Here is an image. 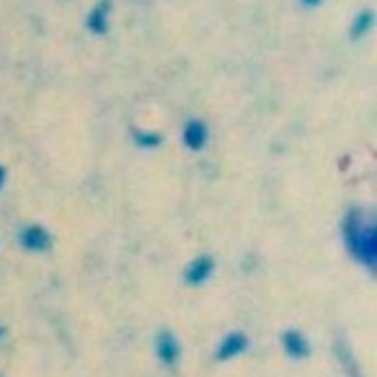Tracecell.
Wrapping results in <instances>:
<instances>
[{
	"label": "cell",
	"instance_id": "obj_1",
	"mask_svg": "<svg viewBox=\"0 0 377 377\" xmlns=\"http://www.w3.org/2000/svg\"><path fill=\"white\" fill-rule=\"evenodd\" d=\"M341 240L344 249L351 256V261H357L359 267H365L367 271L377 269V222L367 209L351 207L347 209V215L341 220Z\"/></svg>",
	"mask_w": 377,
	"mask_h": 377
},
{
	"label": "cell",
	"instance_id": "obj_2",
	"mask_svg": "<svg viewBox=\"0 0 377 377\" xmlns=\"http://www.w3.org/2000/svg\"><path fill=\"white\" fill-rule=\"evenodd\" d=\"M19 246L23 251H29V253H50L55 249V235H52V230L47 225H41V222H29V225H21L19 228Z\"/></svg>",
	"mask_w": 377,
	"mask_h": 377
},
{
	"label": "cell",
	"instance_id": "obj_3",
	"mask_svg": "<svg viewBox=\"0 0 377 377\" xmlns=\"http://www.w3.org/2000/svg\"><path fill=\"white\" fill-rule=\"evenodd\" d=\"M153 351L163 367H179L181 357H184V347L181 338L176 336V331L171 328H160L155 338H153Z\"/></svg>",
	"mask_w": 377,
	"mask_h": 377
},
{
	"label": "cell",
	"instance_id": "obj_4",
	"mask_svg": "<svg viewBox=\"0 0 377 377\" xmlns=\"http://www.w3.org/2000/svg\"><path fill=\"white\" fill-rule=\"evenodd\" d=\"M215 269H218V258L212 253H199L184 267V284L186 287H204L209 279L215 277Z\"/></svg>",
	"mask_w": 377,
	"mask_h": 377
},
{
	"label": "cell",
	"instance_id": "obj_5",
	"mask_svg": "<svg viewBox=\"0 0 377 377\" xmlns=\"http://www.w3.org/2000/svg\"><path fill=\"white\" fill-rule=\"evenodd\" d=\"M249 349H251V336L246 331L235 328V331H228L225 336L220 338L218 349H215V359H218L220 365H225V362L243 357Z\"/></svg>",
	"mask_w": 377,
	"mask_h": 377
},
{
	"label": "cell",
	"instance_id": "obj_6",
	"mask_svg": "<svg viewBox=\"0 0 377 377\" xmlns=\"http://www.w3.org/2000/svg\"><path fill=\"white\" fill-rule=\"evenodd\" d=\"M279 344H282V351L287 354V359H295V362H305L313 354V344H310L308 334L300 328H284L279 336Z\"/></svg>",
	"mask_w": 377,
	"mask_h": 377
},
{
	"label": "cell",
	"instance_id": "obj_7",
	"mask_svg": "<svg viewBox=\"0 0 377 377\" xmlns=\"http://www.w3.org/2000/svg\"><path fill=\"white\" fill-rule=\"evenodd\" d=\"M209 137H212V129L204 119H199V117H191V119L184 122V127H181V142H184V148L188 153H202V150H207L209 145Z\"/></svg>",
	"mask_w": 377,
	"mask_h": 377
},
{
	"label": "cell",
	"instance_id": "obj_8",
	"mask_svg": "<svg viewBox=\"0 0 377 377\" xmlns=\"http://www.w3.org/2000/svg\"><path fill=\"white\" fill-rule=\"evenodd\" d=\"M111 26V0H99L86 16V31L93 37H104L109 34Z\"/></svg>",
	"mask_w": 377,
	"mask_h": 377
},
{
	"label": "cell",
	"instance_id": "obj_9",
	"mask_svg": "<svg viewBox=\"0 0 377 377\" xmlns=\"http://www.w3.org/2000/svg\"><path fill=\"white\" fill-rule=\"evenodd\" d=\"M375 29V10L372 8H365L359 10L354 21H351V26H349V39L351 41H362L365 37H369Z\"/></svg>",
	"mask_w": 377,
	"mask_h": 377
},
{
	"label": "cell",
	"instance_id": "obj_10",
	"mask_svg": "<svg viewBox=\"0 0 377 377\" xmlns=\"http://www.w3.org/2000/svg\"><path fill=\"white\" fill-rule=\"evenodd\" d=\"M132 142H135V148L139 150H155L166 142V137H163V132H158V129L135 127L132 129Z\"/></svg>",
	"mask_w": 377,
	"mask_h": 377
},
{
	"label": "cell",
	"instance_id": "obj_11",
	"mask_svg": "<svg viewBox=\"0 0 377 377\" xmlns=\"http://www.w3.org/2000/svg\"><path fill=\"white\" fill-rule=\"evenodd\" d=\"M300 6L302 8H318V6H323V0H300Z\"/></svg>",
	"mask_w": 377,
	"mask_h": 377
},
{
	"label": "cell",
	"instance_id": "obj_12",
	"mask_svg": "<svg viewBox=\"0 0 377 377\" xmlns=\"http://www.w3.org/2000/svg\"><path fill=\"white\" fill-rule=\"evenodd\" d=\"M6 181H8V171H6V166H0V191L6 186Z\"/></svg>",
	"mask_w": 377,
	"mask_h": 377
},
{
	"label": "cell",
	"instance_id": "obj_13",
	"mask_svg": "<svg viewBox=\"0 0 377 377\" xmlns=\"http://www.w3.org/2000/svg\"><path fill=\"white\" fill-rule=\"evenodd\" d=\"M6 334H8V331H6V326H0V341L6 338Z\"/></svg>",
	"mask_w": 377,
	"mask_h": 377
},
{
	"label": "cell",
	"instance_id": "obj_14",
	"mask_svg": "<svg viewBox=\"0 0 377 377\" xmlns=\"http://www.w3.org/2000/svg\"><path fill=\"white\" fill-rule=\"evenodd\" d=\"M0 377H6V375H3V372H0Z\"/></svg>",
	"mask_w": 377,
	"mask_h": 377
}]
</instances>
